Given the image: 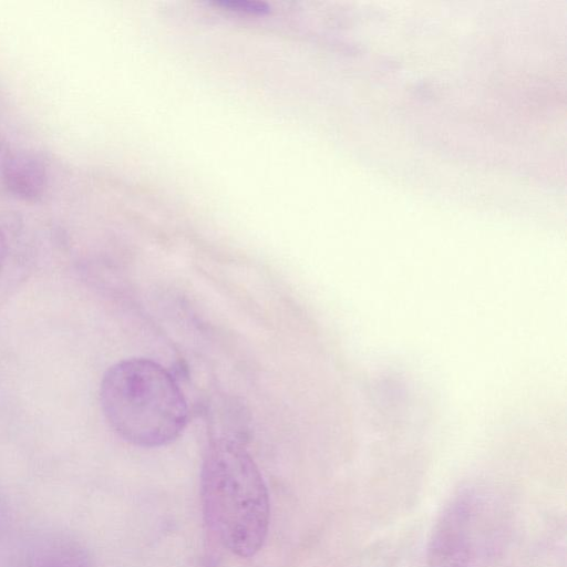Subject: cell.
<instances>
[{"label":"cell","mask_w":567,"mask_h":567,"mask_svg":"<svg viewBox=\"0 0 567 567\" xmlns=\"http://www.w3.org/2000/svg\"><path fill=\"white\" fill-rule=\"evenodd\" d=\"M2 177L8 189L24 199H37L47 185L44 163L28 152H18L6 158Z\"/></svg>","instance_id":"4"},{"label":"cell","mask_w":567,"mask_h":567,"mask_svg":"<svg viewBox=\"0 0 567 567\" xmlns=\"http://www.w3.org/2000/svg\"><path fill=\"white\" fill-rule=\"evenodd\" d=\"M485 496L470 491L451 499L431 538V567H480L486 559L496 522Z\"/></svg>","instance_id":"3"},{"label":"cell","mask_w":567,"mask_h":567,"mask_svg":"<svg viewBox=\"0 0 567 567\" xmlns=\"http://www.w3.org/2000/svg\"><path fill=\"white\" fill-rule=\"evenodd\" d=\"M100 405L110 427L124 441L158 447L175 441L188 420L185 396L159 363L131 358L111 365L100 384Z\"/></svg>","instance_id":"2"},{"label":"cell","mask_w":567,"mask_h":567,"mask_svg":"<svg viewBox=\"0 0 567 567\" xmlns=\"http://www.w3.org/2000/svg\"><path fill=\"white\" fill-rule=\"evenodd\" d=\"M7 250H8V247H7L6 236L2 233V230L0 229V272L6 262Z\"/></svg>","instance_id":"6"},{"label":"cell","mask_w":567,"mask_h":567,"mask_svg":"<svg viewBox=\"0 0 567 567\" xmlns=\"http://www.w3.org/2000/svg\"><path fill=\"white\" fill-rule=\"evenodd\" d=\"M205 519L233 554L250 557L269 526V496L262 475L246 449L231 439L210 443L202 468Z\"/></svg>","instance_id":"1"},{"label":"cell","mask_w":567,"mask_h":567,"mask_svg":"<svg viewBox=\"0 0 567 567\" xmlns=\"http://www.w3.org/2000/svg\"><path fill=\"white\" fill-rule=\"evenodd\" d=\"M221 4L252 13H265L269 11V7L266 3L250 0H224Z\"/></svg>","instance_id":"5"}]
</instances>
